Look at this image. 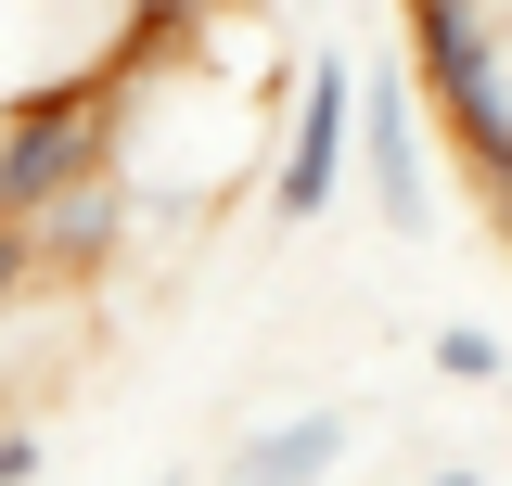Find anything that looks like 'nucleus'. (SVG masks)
Masks as SVG:
<instances>
[{
  "instance_id": "nucleus-1",
  "label": "nucleus",
  "mask_w": 512,
  "mask_h": 486,
  "mask_svg": "<svg viewBox=\"0 0 512 486\" xmlns=\"http://www.w3.org/2000/svg\"><path fill=\"white\" fill-rule=\"evenodd\" d=\"M103 167H128V90H116V64H103V77H64V90H39V103L0 116V218H39L52 192L103 180Z\"/></svg>"
},
{
  "instance_id": "nucleus-2",
  "label": "nucleus",
  "mask_w": 512,
  "mask_h": 486,
  "mask_svg": "<svg viewBox=\"0 0 512 486\" xmlns=\"http://www.w3.org/2000/svg\"><path fill=\"white\" fill-rule=\"evenodd\" d=\"M410 77H423V103L461 128L474 167L512 154V39H500L487 0H410Z\"/></svg>"
},
{
  "instance_id": "nucleus-3",
  "label": "nucleus",
  "mask_w": 512,
  "mask_h": 486,
  "mask_svg": "<svg viewBox=\"0 0 512 486\" xmlns=\"http://www.w3.org/2000/svg\"><path fill=\"white\" fill-rule=\"evenodd\" d=\"M359 180H372V218L397 243L436 231V167H423V116H410L397 64H359Z\"/></svg>"
},
{
  "instance_id": "nucleus-4",
  "label": "nucleus",
  "mask_w": 512,
  "mask_h": 486,
  "mask_svg": "<svg viewBox=\"0 0 512 486\" xmlns=\"http://www.w3.org/2000/svg\"><path fill=\"white\" fill-rule=\"evenodd\" d=\"M346 128H359V52H320L295 77V141H282V180H269V218L308 231L320 205L346 192Z\"/></svg>"
},
{
  "instance_id": "nucleus-5",
  "label": "nucleus",
  "mask_w": 512,
  "mask_h": 486,
  "mask_svg": "<svg viewBox=\"0 0 512 486\" xmlns=\"http://www.w3.org/2000/svg\"><path fill=\"white\" fill-rule=\"evenodd\" d=\"M128 218H141V180H128V167H103V180L52 192V205L26 218V243H39V269H103V256L128 243Z\"/></svg>"
},
{
  "instance_id": "nucleus-6",
  "label": "nucleus",
  "mask_w": 512,
  "mask_h": 486,
  "mask_svg": "<svg viewBox=\"0 0 512 486\" xmlns=\"http://www.w3.org/2000/svg\"><path fill=\"white\" fill-rule=\"evenodd\" d=\"M333 461H346V410H295L244 435V474H333Z\"/></svg>"
},
{
  "instance_id": "nucleus-7",
  "label": "nucleus",
  "mask_w": 512,
  "mask_h": 486,
  "mask_svg": "<svg viewBox=\"0 0 512 486\" xmlns=\"http://www.w3.org/2000/svg\"><path fill=\"white\" fill-rule=\"evenodd\" d=\"M436 371H448V384H512V359H500L487 320H448V333H436Z\"/></svg>"
},
{
  "instance_id": "nucleus-8",
  "label": "nucleus",
  "mask_w": 512,
  "mask_h": 486,
  "mask_svg": "<svg viewBox=\"0 0 512 486\" xmlns=\"http://www.w3.org/2000/svg\"><path fill=\"white\" fill-rule=\"evenodd\" d=\"M26 474H39V435H26V423H0V486H26Z\"/></svg>"
},
{
  "instance_id": "nucleus-9",
  "label": "nucleus",
  "mask_w": 512,
  "mask_h": 486,
  "mask_svg": "<svg viewBox=\"0 0 512 486\" xmlns=\"http://www.w3.org/2000/svg\"><path fill=\"white\" fill-rule=\"evenodd\" d=\"M487 231L512 243V154H500V167H487Z\"/></svg>"
}]
</instances>
